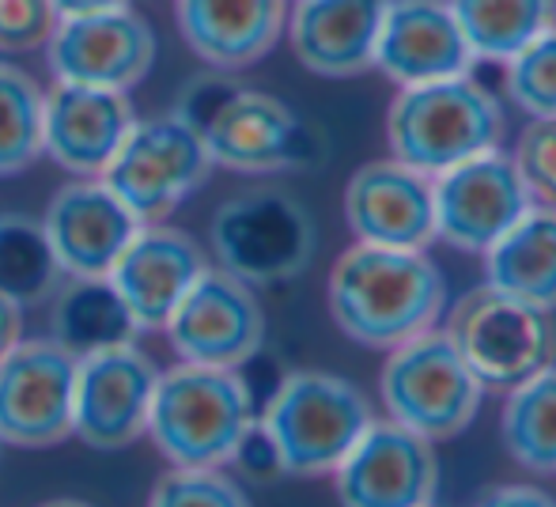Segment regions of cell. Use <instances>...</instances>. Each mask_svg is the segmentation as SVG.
I'll use <instances>...</instances> for the list:
<instances>
[{"label": "cell", "mask_w": 556, "mask_h": 507, "mask_svg": "<svg viewBox=\"0 0 556 507\" xmlns=\"http://www.w3.org/2000/svg\"><path fill=\"white\" fill-rule=\"evenodd\" d=\"M160 368L137 345L76 360L73 435L96 451H122L148 432Z\"/></svg>", "instance_id": "obj_14"}, {"label": "cell", "mask_w": 556, "mask_h": 507, "mask_svg": "<svg viewBox=\"0 0 556 507\" xmlns=\"http://www.w3.org/2000/svg\"><path fill=\"white\" fill-rule=\"evenodd\" d=\"M201 132L213 167L239 175L311 170L326 163V132L277 96L242 88L227 76H201L178 99V111Z\"/></svg>", "instance_id": "obj_1"}, {"label": "cell", "mask_w": 556, "mask_h": 507, "mask_svg": "<svg viewBox=\"0 0 556 507\" xmlns=\"http://www.w3.org/2000/svg\"><path fill=\"white\" fill-rule=\"evenodd\" d=\"M208 269L205 251L186 231L167 224H140L111 269V284L132 310L140 330H163L182 295Z\"/></svg>", "instance_id": "obj_19"}, {"label": "cell", "mask_w": 556, "mask_h": 507, "mask_svg": "<svg viewBox=\"0 0 556 507\" xmlns=\"http://www.w3.org/2000/svg\"><path fill=\"white\" fill-rule=\"evenodd\" d=\"M511 160L534 205L556 208V118H530Z\"/></svg>", "instance_id": "obj_31"}, {"label": "cell", "mask_w": 556, "mask_h": 507, "mask_svg": "<svg viewBox=\"0 0 556 507\" xmlns=\"http://www.w3.org/2000/svg\"><path fill=\"white\" fill-rule=\"evenodd\" d=\"M484 257L492 288L534 307H556V208L534 205Z\"/></svg>", "instance_id": "obj_24"}, {"label": "cell", "mask_w": 556, "mask_h": 507, "mask_svg": "<svg viewBox=\"0 0 556 507\" xmlns=\"http://www.w3.org/2000/svg\"><path fill=\"white\" fill-rule=\"evenodd\" d=\"M390 0H295L288 38L300 65L315 76H359L375 68L382 15Z\"/></svg>", "instance_id": "obj_21"}, {"label": "cell", "mask_w": 556, "mask_h": 507, "mask_svg": "<svg viewBox=\"0 0 556 507\" xmlns=\"http://www.w3.org/2000/svg\"><path fill=\"white\" fill-rule=\"evenodd\" d=\"M46 58L58 80L129 91L155 65V30L132 8L65 15L46 38Z\"/></svg>", "instance_id": "obj_13"}, {"label": "cell", "mask_w": 556, "mask_h": 507, "mask_svg": "<svg viewBox=\"0 0 556 507\" xmlns=\"http://www.w3.org/2000/svg\"><path fill=\"white\" fill-rule=\"evenodd\" d=\"M213 254L224 272L250 288L285 284L315 257V220L277 186L227 198L213 216Z\"/></svg>", "instance_id": "obj_7"}, {"label": "cell", "mask_w": 556, "mask_h": 507, "mask_svg": "<svg viewBox=\"0 0 556 507\" xmlns=\"http://www.w3.org/2000/svg\"><path fill=\"white\" fill-rule=\"evenodd\" d=\"M163 330L182 364L239 371L262 353L265 310L250 284L224 269H205Z\"/></svg>", "instance_id": "obj_12"}, {"label": "cell", "mask_w": 556, "mask_h": 507, "mask_svg": "<svg viewBox=\"0 0 556 507\" xmlns=\"http://www.w3.org/2000/svg\"><path fill=\"white\" fill-rule=\"evenodd\" d=\"M379 386L387 417L428 443L454 440L458 432H466L484 394V386L462 364L446 333L435 330L390 348Z\"/></svg>", "instance_id": "obj_8"}, {"label": "cell", "mask_w": 556, "mask_h": 507, "mask_svg": "<svg viewBox=\"0 0 556 507\" xmlns=\"http://www.w3.org/2000/svg\"><path fill=\"white\" fill-rule=\"evenodd\" d=\"M76 356L58 341H15L0 356V443L42 451L73 435Z\"/></svg>", "instance_id": "obj_10"}, {"label": "cell", "mask_w": 556, "mask_h": 507, "mask_svg": "<svg viewBox=\"0 0 556 507\" xmlns=\"http://www.w3.org/2000/svg\"><path fill=\"white\" fill-rule=\"evenodd\" d=\"M288 0H178L186 46L213 68H247L280 42Z\"/></svg>", "instance_id": "obj_22"}, {"label": "cell", "mask_w": 556, "mask_h": 507, "mask_svg": "<svg viewBox=\"0 0 556 507\" xmlns=\"http://www.w3.org/2000/svg\"><path fill=\"white\" fill-rule=\"evenodd\" d=\"M140 216L103 182L80 178L53 193L42 228L65 277H111L114 262L140 231Z\"/></svg>", "instance_id": "obj_18"}, {"label": "cell", "mask_w": 556, "mask_h": 507, "mask_svg": "<svg viewBox=\"0 0 556 507\" xmlns=\"http://www.w3.org/2000/svg\"><path fill=\"white\" fill-rule=\"evenodd\" d=\"M235 470L242 473V478L250 481H277L285 478V466H280V455H277V443L269 440V432H265L262 420H250L247 432L239 435V443H235L231 451V462Z\"/></svg>", "instance_id": "obj_33"}, {"label": "cell", "mask_w": 556, "mask_h": 507, "mask_svg": "<svg viewBox=\"0 0 556 507\" xmlns=\"http://www.w3.org/2000/svg\"><path fill=\"white\" fill-rule=\"evenodd\" d=\"M137 333V318L117 295L111 277H73L53 292L50 341H58L76 360L117 345H132Z\"/></svg>", "instance_id": "obj_23"}, {"label": "cell", "mask_w": 556, "mask_h": 507, "mask_svg": "<svg viewBox=\"0 0 556 507\" xmlns=\"http://www.w3.org/2000/svg\"><path fill=\"white\" fill-rule=\"evenodd\" d=\"M254 417L257 402L239 371L178 364L170 371H160L144 435H152L170 466L224 470Z\"/></svg>", "instance_id": "obj_4"}, {"label": "cell", "mask_w": 556, "mask_h": 507, "mask_svg": "<svg viewBox=\"0 0 556 507\" xmlns=\"http://www.w3.org/2000/svg\"><path fill=\"white\" fill-rule=\"evenodd\" d=\"M148 507H250L247 493L224 470H175L160 478Z\"/></svg>", "instance_id": "obj_30"}, {"label": "cell", "mask_w": 556, "mask_h": 507, "mask_svg": "<svg viewBox=\"0 0 556 507\" xmlns=\"http://www.w3.org/2000/svg\"><path fill=\"white\" fill-rule=\"evenodd\" d=\"M473 507H556V500L534 485H496L477 496Z\"/></svg>", "instance_id": "obj_34"}, {"label": "cell", "mask_w": 556, "mask_h": 507, "mask_svg": "<svg viewBox=\"0 0 556 507\" xmlns=\"http://www.w3.org/2000/svg\"><path fill=\"white\" fill-rule=\"evenodd\" d=\"M58 12L50 0H0V50L23 53L46 46Z\"/></svg>", "instance_id": "obj_32"}, {"label": "cell", "mask_w": 556, "mask_h": 507, "mask_svg": "<svg viewBox=\"0 0 556 507\" xmlns=\"http://www.w3.org/2000/svg\"><path fill=\"white\" fill-rule=\"evenodd\" d=\"M432 507H435V504H432Z\"/></svg>", "instance_id": "obj_38"}, {"label": "cell", "mask_w": 556, "mask_h": 507, "mask_svg": "<svg viewBox=\"0 0 556 507\" xmlns=\"http://www.w3.org/2000/svg\"><path fill=\"white\" fill-rule=\"evenodd\" d=\"M500 435L507 455L522 470L556 473V364L522 386L507 390Z\"/></svg>", "instance_id": "obj_26"}, {"label": "cell", "mask_w": 556, "mask_h": 507, "mask_svg": "<svg viewBox=\"0 0 556 507\" xmlns=\"http://www.w3.org/2000/svg\"><path fill=\"white\" fill-rule=\"evenodd\" d=\"M435 239L484 254L534 208L527 182L504 148H492L432 178Z\"/></svg>", "instance_id": "obj_11"}, {"label": "cell", "mask_w": 556, "mask_h": 507, "mask_svg": "<svg viewBox=\"0 0 556 507\" xmlns=\"http://www.w3.org/2000/svg\"><path fill=\"white\" fill-rule=\"evenodd\" d=\"M507 96L530 118H556V23L507 61Z\"/></svg>", "instance_id": "obj_29"}, {"label": "cell", "mask_w": 556, "mask_h": 507, "mask_svg": "<svg viewBox=\"0 0 556 507\" xmlns=\"http://www.w3.org/2000/svg\"><path fill=\"white\" fill-rule=\"evenodd\" d=\"M132 122L129 91L58 80L42 103V152L68 175L103 178Z\"/></svg>", "instance_id": "obj_17"}, {"label": "cell", "mask_w": 556, "mask_h": 507, "mask_svg": "<svg viewBox=\"0 0 556 507\" xmlns=\"http://www.w3.org/2000/svg\"><path fill=\"white\" fill-rule=\"evenodd\" d=\"M375 68L397 88H409L469 73L473 50L446 0H390L375 42Z\"/></svg>", "instance_id": "obj_20"}, {"label": "cell", "mask_w": 556, "mask_h": 507, "mask_svg": "<svg viewBox=\"0 0 556 507\" xmlns=\"http://www.w3.org/2000/svg\"><path fill=\"white\" fill-rule=\"evenodd\" d=\"M46 96L23 68L0 61V178L27 170L42 155Z\"/></svg>", "instance_id": "obj_28"}, {"label": "cell", "mask_w": 556, "mask_h": 507, "mask_svg": "<svg viewBox=\"0 0 556 507\" xmlns=\"http://www.w3.org/2000/svg\"><path fill=\"white\" fill-rule=\"evenodd\" d=\"M333 485L341 507H432L440 462L417 432L394 420H371L333 470Z\"/></svg>", "instance_id": "obj_15"}, {"label": "cell", "mask_w": 556, "mask_h": 507, "mask_svg": "<svg viewBox=\"0 0 556 507\" xmlns=\"http://www.w3.org/2000/svg\"><path fill=\"white\" fill-rule=\"evenodd\" d=\"M38 507H96V504H88V500H73V496H61V500H46V504H38Z\"/></svg>", "instance_id": "obj_37"}, {"label": "cell", "mask_w": 556, "mask_h": 507, "mask_svg": "<svg viewBox=\"0 0 556 507\" xmlns=\"http://www.w3.org/2000/svg\"><path fill=\"white\" fill-rule=\"evenodd\" d=\"M344 224L356 243L425 251L435 239L432 178L397 160L364 163L344 186Z\"/></svg>", "instance_id": "obj_16"}, {"label": "cell", "mask_w": 556, "mask_h": 507, "mask_svg": "<svg viewBox=\"0 0 556 507\" xmlns=\"http://www.w3.org/2000/svg\"><path fill=\"white\" fill-rule=\"evenodd\" d=\"M257 420L277 443L285 478H326L375 417L356 382L326 371H295L273 386Z\"/></svg>", "instance_id": "obj_5"}, {"label": "cell", "mask_w": 556, "mask_h": 507, "mask_svg": "<svg viewBox=\"0 0 556 507\" xmlns=\"http://www.w3.org/2000/svg\"><path fill=\"white\" fill-rule=\"evenodd\" d=\"M504 106L469 73L397 91L387 114V144L397 163L435 178L504 144Z\"/></svg>", "instance_id": "obj_3"}, {"label": "cell", "mask_w": 556, "mask_h": 507, "mask_svg": "<svg viewBox=\"0 0 556 507\" xmlns=\"http://www.w3.org/2000/svg\"><path fill=\"white\" fill-rule=\"evenodd\" d=\"M213 160L201 132L182 114L132 122L122 148L114 152L103 182L132 208L144 224H155L205 186Z\"/></svg>", "instance_id": "obj_9"}, {"label": "cell", "mask_w": 556, "mask_h": 507, "mask_svg": "<svg viewBox=\"0 0 556 507\" xmlns=\"http://www.w3.org/2000/svg\"><path fill=\"white\" fill-rule=\"evenodd\" d=\"M58 20L65 15H88V12H111V8H129V0H50Z\"/></svg>", "instance_id": "obj_36"}, {"label": "cell", "mask_w": 556, "mask_h": 507, "mask_svg": "<svg viewBox=\"0 0 556 507\" xmlns=\"http://www.w3.org/2000/svg\"><path fill=\"white\" fill-rule=\"evenodd\" d=\"M443 333L484 390H515L556 364L553 310L492 284L462 295Z\"/></svg>", "instance_id": "obj_6"}, {"label": "cell", "mask_w": 556, "mask_h": 507, "mask_svg": "<svg viewBox=\"0 0 556 507\" xmlns=\"http://www.w3.org/2000/svg\"><path fill=\"white\" fill-rule=\"evenodd\" d=\"M446 280L425 251L349 246L330 269V315L337 330L367 348H397L435 330Z\"/></svg>", "instance_id": "obj_2"}, {"label": "cell", "mask_w": 556, "mask_h": 507, "mask_svg": "<svg viewBox=\"0 0 556 507\" xmlns=\"http://www.w3.org/2000/svg\"><path fill=\"white\" fill-rule=\"evenodd\" d=\"M473 61H511L556 23V0H446Z\"/></svg>", "instance_id": "obj_25"}, {"label": "cell", "mask_w": 556, "mask_h": 507, "mask_svg": "<svg viewBox=\"0 0 556 507\" xmlns=\"http://www.w3.org/2000/svg\"><path fill=\"white\" fill-rule=\"evenodd\" d=\"M15 341H23V307L8 300V295H0V356H4Z\"/></svg>", "instance_id": "obj_35"}, {"label": "cell", "mask_w": 556, "mask_h": 507, "mask_svg": "<svg viewBox=\"0 0 556 507\" xmlns=\"http://www.w3.org/2000/svg\"><path fill=\"white\" fill-rule=\"evenodd\" d=\"M61 280L65 269L53 254L42 220L0 216V295L27 307V303L50 300Z\"/></svg>", "instance_id": "obj_27"}]
</instances>
